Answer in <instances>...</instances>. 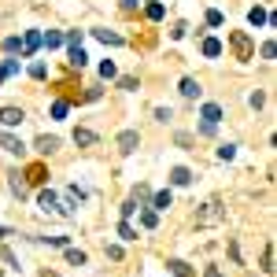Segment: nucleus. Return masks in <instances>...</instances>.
I'll return each mask as SVG.
<instances>
[{
  "mask_svg": "<svg viewBox=\"0 0 277 277\" xmlns=\"http://www.w3.org/2000/svg\"><path fill=\"white\" fill-rule=\"evenodd\" d=\"M170 181H174V185H188V181H192V174H188L185 166H174V170H170Z\"/></svg>",
  "mask_w": 277,
  "mask_h": 277,
  "instance_id": "14",
  "label": "nucleus"
},
{
  "mask_svg": "<svg viewBox=\"0 0 277 277\" xmlns=\"http://www.w3.org/2000/svg\"><path fill=\"white\" fill-rule=\"evenodd\" d=\"M0 148L12 152V156H22V152H26V144L18 137H12V133H0Z\"/></svg>",
  "mask_w": 277,
  "mask_h": 277,
  "instance_id": "4",
  "label": "nucleus"
},
{
  "mask_svg": "<svg viewBox=\"0 0 277 277\" xmlns=\"http://www.w3.org/2000/svg\"><path fill=\"white\" fill-rule=\"evenodd\" d=\"M262 270L266 274L274 270V244H266V252H262Z\"/></svg>",
  "mask_w": 277,
  "mask_h": 277,
  "instance_id": "20",
  "label": "nucleus"
},
{
  "mask_svg": "<svg viewBox=\"0 0 277 277\" xmlns=\"http://www.w3.org/2000/svg\"><path fill=\"white\" fill-rule=\"evenodd\" d=\"M140 222H144V226L152 229V226H156V222H159V218H156V211H144V214H140Z\"/></svg>",
  "mask_w": 277,
  "mask_h": 277,
  "instance_id": "35",
  "label": "nucleus"
},
{
  "mask_svg": "<svg viewBox=\"0 0 277 277\" xmlns=\"http://www.w3.org/2000/svg\"><path fill=\"white\" fill-rule=\"evenodd\" d=\"M137 144H140V133H137V130H122V133H118V152H122V156L137 152Z\"/></svg>",
  "mask_w": 277,
  "mask_h": 277,
  "instance_id": "3",
  "label": "nucleus"
},
{
  "mask_svg": "<svg viewBox=\"0 0 277 277\" xmlns=\"http://www.w3.org/2000/svg\"><path fill=\"white\" fill-rule=\"evenodd\" d=\"M156 118L166 122V118H174V111H170V108H156Z\"/></svg>",
  "mask_w": 277,
  "mask_h": 277,
  "instance_id": "34",
  "label": "nucleus"
},
{
  "mask_svg": "<svg viewBox=\"0 0 277 277\" xmlns=\"http://www.w3.org/2000/svg\"><path fill=\"white\" fill-rule=\"evenodd\" d=\"M22 118H26L22 108H0V122H4V126H18Z\"/></svg>",
  "mask_w": 277,
  "mask_h": 277,
  "instance_id": "7",
  "label": "nucleus"
},
{
  "mask_svg": "<svg viewBox=\"0 0 277 277\" xmlns=\"http://www.w3.org/2000/svg\"><path fill=\"white\" fill-rule=\"evenodd\" d=\"M66 196H70V200H78V204H82V200H85V188H78V185H70V188H66Z\"/></svg>",
  "mask_w": 277,
  "mask_h": 277,
  "instance_id": "28",
  "label": "nucleus"
},
{
  "mask_svg": "<svg viewBox=\"0 0 277 277\" xmlns=\"http://www.w3.org/2000/svg\"><path fill=\"white\" fill-rule=\"evenodd\" d=\"M12 192H15L18 200H22V196H26V181H22V178H18V174L12 178Z\"/></svg>",
  "mask_w": 277,
  "mask_h": 277,
  "instance_id": "21",
  "label": "nucleus"
},
{
  "mask_svg": "<svg viewBox=\"0 0 277 277\" xmlns=\"http://www.w3.org/2000/svg\"><path fill=\"white\" fill-rule=\"evenodd\" d=\"M37 152H41V156H52V152H60V137H48V133H41V137H37Z\"/></svg>",
  "mask_w": 277,
  "mask_h": 277,
  "instance_id": "6",
  "label": "nucleus"
},
{
  "mask_svg": "<svg viewBox=\"0 0 277 277\" xmlns=\"http://www.w3.org/2000/svg\"><path fill=\"white\" fill-rule=\"evenodd\" d=\"M233 156H236L233 144H222V148H218V159H233Z\"/></svg>",
  "mask_w": 277,
  "mask_h": 277,
  "instance_id": "27",
  "label": "nucleus"
},
{
  "mask_svg": "<svg viewBox=\"0 0 277 277\" xmlns=\"http://www.w3.org/2000/svg\"><path fill=\"white\" fill-rule=\"evenodd\" d=\"M41 44V34H26V41H22V52L26 56H34V48Z\"/></svg>",
  "mask_w": 277,
  "mask_h": 277,
  "instance_id": "18",
  "label": "nucleus"
},
{
  "mask_svg": "<svg viewBox=\"0 0 277 277\" xmlns=\"http://www.w3.org/2000/svg\"><path fill=\"white\" fill-rule=\"evenodd\" d=\"M229 52H233V60H255V41L248 37V30H229Z\"/></svg>",
  "mask_w": 277,
  "mask_h": 277,
  "instance_id": "1",
  "label": "nucleus"
},
{
  "mask_svg": "<svg viewBox=\"0 0 277 277\" xmlns=\"http://www.w3.org/2000/svg\"><path fill=\"white\" fill-rule=\"evenodd\" d=\"M66 262H70V266H85V252H78V248H66Z\"/></svg>",
  "mask_w": 277,
  "mask_h": 277,
  "instance_id": "17",
  "label": "nucleus"
},
{
  "mask_svg": "<svg viewBox=\"0 0 277 277\" xmlns=\"http://www.w3.org/2000/svg\"><path fill=\"white\" fill-rule=\"evenodd\" d=\"M41 277H56V274H52V270H41Z\"/></svg>",
  "mask_w": 277,
  "mask_h": 277,
  "instance_id": "39",
  "label": "nucleus"
},
{
  "mask_svg": "<svg viewBox=\"0 0 277 277\" xmlns=\"http://www.w3.org/2000/svg\"><path fill=\"white\" fill-rule=\"evenodd\" d=\"M200 92H204V89H200V82H192V78L181 82V96H185V100H196Z\"/></svg>",
  "mask_w": 277,
  "mask_h": 277,
  "instance_id": "9",
  "label": "nucleus"
},
{
  "mask_svg": "<svg viewBox=\"0 0 277 277\" xmlns=\"http://www.w3.org/2000/svg\"><path fill=\"white\" fill-rule=\"evenodd\" d=\"M152 204H156V211H166V207L174 204V196H170V188H166V192H156V200H152Z\"/></svg>",
  "mask_w": 277,
  "mask_h": 277,
  "instance_id": "15",
  "label": "nucleus"
},
{
  "mask_svg": "<svg viewBox=\"0 0 277 277\" xmlns=\"http://www.w3.org/2000/svg\"><path fill=\"white\" fill-rule=\"evenodd\" d=\"M85 63H89V56L82 52V44H70V66H74V70H82Z\"/></svg>",
  "mask_w": 277,
  "mask_h": 277,
  "instance_id": "10",
  "label": "nucleus"
},
{
  "mask_svg": "<svg viewBox=\"0 0 277 277\" xmlns=\"http://www.w3.org/2000/svg\"><path fill=\"white\" fill-rule=\"evenodd\" d=\"M26 181H30V185H44V181H48V166H44V163H34L30 170H26Z\"/></svg>",
  "mask_w": 277,
  "mask_h": 277,
  "instance_id": "5",
  "label": "nucleus"
},
{
  "mask_svg": "<svg viewBox=\"0 0 277 277\" xmlns=\"http://www.w3.org/2000/svg\"><path fill=\"white\" fill-rule=\"evenodd\" d=\"M100 78H114V63H100Z\"/></svg>",
  "mask_w": 277,
  "mask_h": 277,
  "instance_id": "33",
  "label": "nucleus"
},
{
  "mask_svg": "<svg viewBox=\"0 0 277 277\" xmlns=\"http://www.w3.org/2000/svg\"><path fill=\"white\" fill-rule=\"evenodd\" d=\"M15 70H18V63H15V60H8L4 66H0V82H4V78H8V74H15Z\"/></svg>",
  "mask_w": 277,
  "mask_h": 277,
  "instance_id": "24",
  "label": "nucleus"
},
{
  "mask_svg": "<svg viewBox=\"0 0 277 277\" xmlns=\"http://www.w3.org/2000/svg\"><path fill=\"white\" fill-rule=\"evenodd\" d=\"M92 37H96V41H104V44H122V37L114 34V30H92Z\"/></svg>",
  "mask_w": 277,
  "mask_h": 277,
  "instance_id": "13",
  "label": "nucleus"
},
{
  "mask_svg": "<svg viewBox=\"0 0 277 277\" xmlns=\"http://www.w3.org/2000/svg\"><path fill=\"white\" fill-rule=\"evenodd\" d=\"M74 144H82V148L96 144V133H92V130H74Z\"/></svg>",
  "mask_w": 277,
  "mask_h": 277,
  "instance_id": "11",
  "label": "nucleus"
},
{
  "mask_svg": "<svg viewBox=\"0 0 277 277\" xmlns=\"http://www.w3.org/2000/svg\"><path fill=\"white\" fill-rule=\"evenodd\" d=\"M52 114H56V118H66V100H56L52 104Z\"/></svg>",
  "mask_w": 277,
  "mask_h": 277,
  "instance_id": "26",
  "label": "nucleus"
},
{
  "mask_svg": "<svg viewBox=\"0 0 277 277\" xmlns=\"http://www.w3.org/2000/svg\"><path fill=\"white\" fill-rule=\"evenodd\" d=\"M137 44H140V48H152V44H156V34H140Z\"/></svg>",
  "mask_w": 277,
  "mask_h": 277,
  "instance_id": "29",
  "label": "nucleus"
},
{
  "mask_svg": "<svg viewBox=\"0 0 277 277\" xmlns=\"http://www.w3.org/2000/svg\"><path fill=\"white\" fill-rule=\"evenodd\" d=\"M248 18H252L255 26H262L266 22V12H262V8H252V15H248Z\"/></svg>",
  "mask_w": 277,
  "mask_h": 277,
  "instance_id": "25",
  "label": "nucleus"
},
{
  "mask_svg": "<svg viewBox=\"0 0 277 277\" xmlns=\"http://www.w3.org/2000/svg\"><path fill=\"white\" fill-rule=\"evenodd\" d=\"M207 277H222V274H218V270H214V266H211V270H207Z\"/></svg>",
  "mask_w": 277,
  "mask_h": 277,
  "instance_id": "37",
  "label": "nucleus"
},
{
  "mask_svg": "<svg viewBox=\"0 0 277 277\" xmlns=\"http://www.w3.org/2000/svg\"><path fill=\"white\" fill-rule=\"evenodd\" d=\"M204 56H222V41H218V37H207L204 41Z\"/></svg>",
  "mask_w": 277,
  "mask_h": 277,
  "instance_id": "16",
  "label": "nucleus"
},
{
  "mask_svg": "<svg viewBox=\"0 0 277 277\" xmlns=\"http://www.w3.org/2000/svg\"><path fill=\"white\" fill-rule=\"evenodd\" d=\"M37 204H41V211H60V214H66L63 207H60V200H56V192H41Z\"/></svg>",
  "mask_w": 277,
  "mask_h": 277,
  "instance_id": "8",
  "label": "nucleus"
},
{
  "mask_svg": "<svg viewBox=\"0 0 277 277\" xmlns=\"http://www.w3.org/2000/svg\"><path fill=\"white\" fill-rule=\"evenodd\" d=\"M137 8V0H122V12H133Z\"/></svg>",
  "mask_w": 277,
  "mask_h": 277,
  "instance_id": "36",
  "label": "nucleus"
},
{
  "mask_svg": "<svg viewBox=\"0 0 277 277\" xmlns=\"http://www.w3.org/2000/svg\"><path fill=\"white\" fill-rule=\"evenodd\" d=\"M222 218H226V207L218 200H211V204H204V211H196V226H214Z\"/></svg>",
  "mask_w": 277,
  "mask_h": 277,
  "instance_id": "2",
  "label": "nucleus"
},
{
  "mask_svg": "<svg viewBox=\"0 0 277 277\" xmlns=\"http://www.w3.org/2000/svg\"><path fill=\"white\" fill-rule=\"evenodd\" d=\"M118 236H122V240H137V233H133V226H130V222H122V226H118Z\"/></svg>",
  "mask_w": 277,
  "mask_h": 277,
  "instance_id": "23",
  "label": "nucleus"
},
{
  "mask_svg": "<svg viewBox=\"0 0 277 277\" xmlns=\"http://www.w3.org/2000/svg\"><path fill=\"white\" fill-rule=\"evenodd\" d=\"M148 18H163V4H148Z\"/></svg>",
  "mask_w": 277,
  "mask_h": 277,
  "instance_id": "31",
  "label": "nucleus"
},
{
  "mask_svg": "<svg viewBox=\"0 0 277 277\" xmlns=\"http://www.w3.org/2000/svg\"><path fill=\"white\" fill-rule=\"evenodd\" d=\"M166 266H170V274H178V277H192V266L181 262V259H170Z\"/></svg>",
  "mask_w": 277,
  "mask_h": 277,
  "instance_id": "12",
  "label": "nucleus"
},
{
  "mask_svg": "<svg viewBox=\"0 0 277 277\" xmlns=\"http://www.w3.org/2000/svg\"><path fill=\"white\" fill-rule=\"evenodd\" d=\"M41 41H44V44H48V48H60V44H63V37H60V34H56V30H52V34H44V37H41Z\"/></svg>",
  "mask_w": 277,
  "mask_h": 277,
  "instance_id": "22",
  "label": "nucleus"
},
{
  "mask_svg": "<svg viewBox=\"0 0 277 277\" xmlns=\"http://www.w3.org/2000/svg\"><path fill=\"white\" fill-rule=\"evenodd\" d=\"M207 26H222V12H207Z\"/></svg>",
  "mask_w": 277,
  "mask_h": 277,
  "instance_id": "32",
  "label": "nucleus"
},
{
  "mask_svg": "<svg viewBox=\"0 0 277 277\" xmlns=\"http://www.w3.org/2000/svg\"><path fill=\"white\" fill-rule=\"evenodd\" d=\"M222 118V108H218V104H207L204 108V122H218Z\"/></svg>",
  "mask_w": 277,
  "mask_h": 277,
  "instance_id": "19",
  "label": "nucleus"
},
{
  "mask_svg": "<svg viewBox=\"0 0 277 277\" xmlns=\"http://www.w3.org/2000/svg\"><path fill=\"white\" fill-rule=\"evenodd\" d=\"M30 74H34V78H44V74H48V66H44V63H34Z\"/></svg>",
  "mask_w": 277,
  "mask_h": 277,
  "instance_id": "30",
  "label": "nucleus"
},
{
  "mask_svg": "<svg viewBox=\"0 0 277 277\" xmlns=\"http://www.w3.org/2000/svg\"><path fill=\"white\" fill-rule=\"evenodd\" d=\"M4 236H12V229H0V240H4Z\"/></svg>",
  "mask_w": 277,
  "mask_h": 277,
  "instance_id": "38",
  "label": "nucleus"
}]
</instances>
